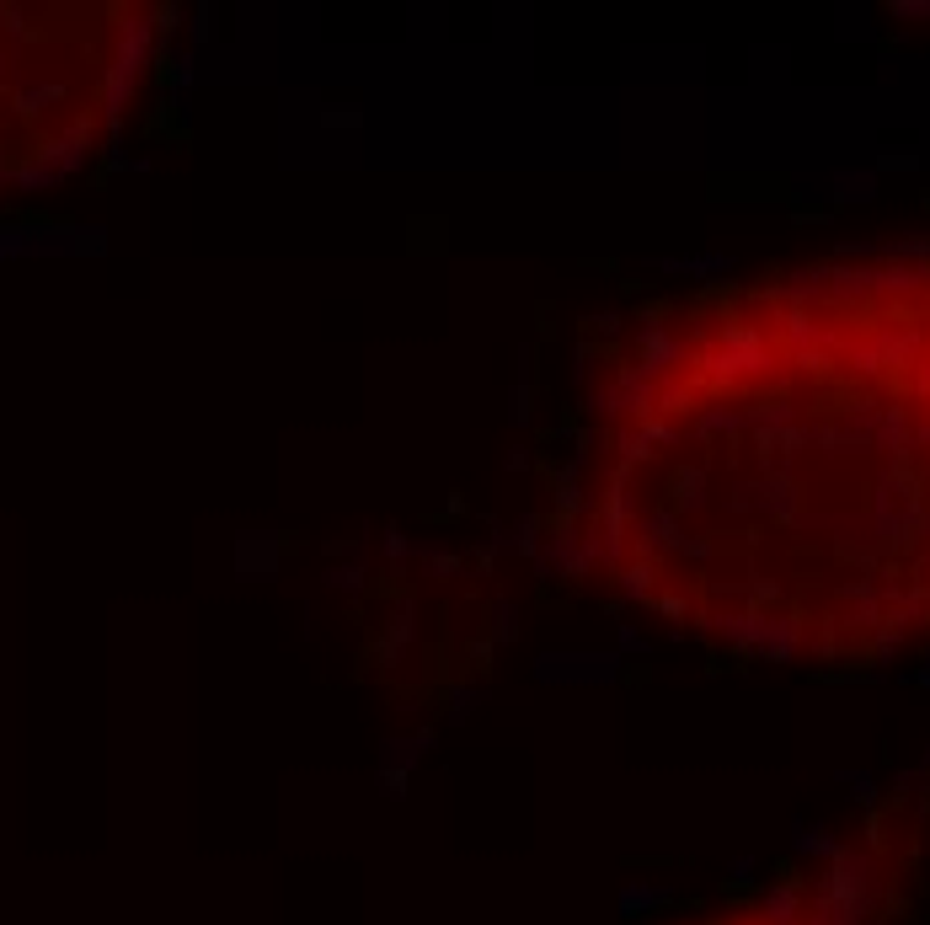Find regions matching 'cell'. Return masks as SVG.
I'll list each match as a JSON object with an SVG mask.
<instances>
[{
  "mask_svg": "<svg viewBox=\"0 0 930 925\" xmlns=\"http://www.w3.org/2000/svg\"><path fill=\"white\" fill-rule=\"evenodd\" d=\"M572 541L626 605L727 653L930 642V257L631 316L583 407Z\"/></svg>",
  "mask_w": 930,
  "mask_h": 925,
  "instance_id": "6da1fadb",
  "label": "cell"
}]
</instances>
